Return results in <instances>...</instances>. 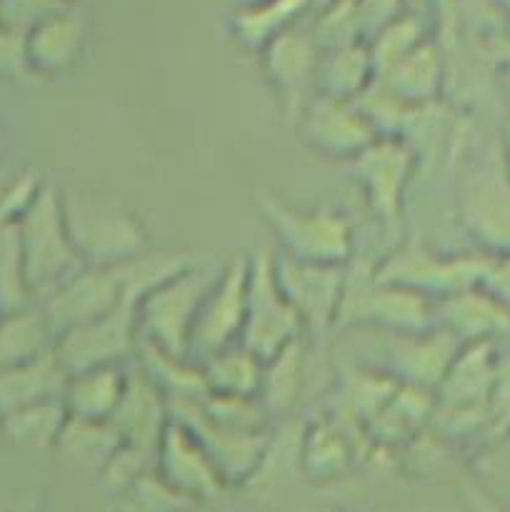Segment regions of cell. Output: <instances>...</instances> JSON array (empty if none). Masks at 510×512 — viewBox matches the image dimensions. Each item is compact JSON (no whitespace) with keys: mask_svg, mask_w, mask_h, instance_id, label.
<instances>
[{"mask_svg":"<svg viewBox=\"0 0 510 512\" xmlns=\"http://www.w3.org/2000/svg\"><path fill=\"white\" fill-rule=\"evenodd\" d=\"M65 228L85 268H115L150 250L140 215L120 198L93 188H60Z\"/></svg>","mask_w":510,"mask_h":512,"instance_id":"6da1fadb","label":"cell"},{"mask_svg":"<svg viewBox=\"0 0 510 512\" xmlns=\"http://www.w3.org/2000/svg\"><path fill=\"white\" fill-rule=\"evenodd\" d=\"M435 328V303L375 278L373 260L355 255L345 265V288L335 330L420 333Z\"/></svg>","mask_w":510,"mask_h":512,"instance_id":"7a4b0ae2","label":"cell"},{"mask_svg":"<svg viewBox=\"0 0 510 512\" xmlns=\"http://www.w3.org/2000/svg\"><path fill=\"white\" fill-rule=\"evenodd\" d=\"M258 213L278 240V253L288 258L328 265H348L355 258L353 223L330 205L300 208L275 195H258Z\"/></svg>","mask_w":510,"mask_h":512,"instance_id":"3957f363","label":"cell"},{"mask_svg":"<svg viewBox=\"0 0 510 512\" xmlns=\"http://www.w3.org/2000/svg\"><path fill=\"white\" fill-rule=\"evenodd\" d=\"M488 265L490 255L483 250L440 253L423 243H400L375 263V278L438 303L460 290L478 288Z\"/></svg>","mask_w":510,"mask_h":512,"instance_id":"277c9868","label":"cell"},{"mask_svg":"<svg viewBox=\"0 0 510 512\" xmlns=\"http://www.w3.org/2000/svg\"><path fill=\"white\" fill-rule=\"evenodd\" d=\"M18 233L33 298L43 300L58 285L73 278L80 268H85L70 243L68 228H65L60 188L50 180L45 183L33 208L18 220Z\"/></svg>","mask_w":510,"mask_h":512,"instance_id":"5b68a950","label":"cell"},{"mask_svg":"<svg viewBox=\"0 0 510 512\" xmlns=\"http://www.w3.org/2000/svg\"><path fill=\"white\" fill-rule=\"evenodd\" d=\"M215 273L218 270L193 265L150 290L135 305L140 343L153 345L163 353L178 355V358H188L195 315H198L210 283L215 280Z\"/></svg>","mask_w":510,"mask_h":512,"instance_id":"8992f818","label":"cell"},{"mask_svg":"<svg viewBox=\"0 0 510 512\" xmlns=\"http://www.w3.org/2000/svg\"><path fill=\"white\" fill-rule=\"evenodd\" d=\"M413 150L395 138H378L358 158L348 163L370 215L380 223L390 240L403 233L405 193L415 173Z\"/></svg>","mask_w":510,"mask_h":512,"instance_id":"52a82bcc","label":"cell"},{"mask_svg":"<svg viewBox=\"0 0 510 512\" xmlns=\"http://www.w3.org/2000/svg\"><path fill=\"white\" fill-rule=\"evenodd\" d=\"M300 338H305V330L275 280L273 250H258L250 255L248 308L238 345L268 363Z\"/></svg>","mask_w":510,"mask_h":512,"instance_id":"ba28073f","label":"cell"},{"mask_svg":"<svg viewBox=\"0 0 510 512\" xmlns=\"http://www.w3.org/2000/svg\"><path fill=\"white\" fill-rule=\"evenodd\" d=\"M458 220L478 250L488 255L510 250V175L495 158L473 165L458 185Z\"/></svg>","mask_w":510,"mask_h":512,"instance_id":"9c48e42d","label":"cell"},{"mask_svg":"<svg viewBox=\"0 0 510 512\" xmlns=\"http://www.w3.org/2000/svg\"><path fill=\"white\" fill-rule=\"evenodd\" d=\"M248 275L250 255L238 253L215 273L198 315H195L193 335H190L188 358L203 363L210 355L240 343L248 308Z\"/></svg>","mask_w":510,"mask_h":512,"instance_id":"30bf717a","label":"cell"},{"mask_svg":"<svg viewBox=\"0 0 510 512\" xmlns=\"http://www.w3.org/2000/svg\"><path fill=\"white\" fill-rule=\"evenodd\" d=\"M273 270L305 335L323 340L325 335L333 333L343 303L345 265L305 263L283 253H273Z\"/></svg>","mask_w":510,"mask_h":512,"instance_id":"8fae6325","label":"cell"},{"mask_svg":"<svg viewBox=\"0 0 510 512\" xmlns=\"http://www.w3.org/2000/svg\"><path fill=\"white\" fill-rule=\"evenodd\" d=\"M138 345L135 303H123L103 318L60 333L53 340V355L65 375H75L100 365H125Z\"/></svg>","mask_w":510,"mask_h":512,"instance_id":"7c38bea8","label":"cell"},{"mask_svg":"<svg viewBox=\"0 0 510 512\" xmlns=\"http://www.w3.org/2000/svg\"><path fill=\"white\" fill-rule=\"evenodd\" d=\"M260 53H263V73L283 105L285 118L298 123L303 110L315 98V75H318L323 48L310 28L293 25L275 35Z\"/></svg>","mask_w":510,"mask_h":512,"instance_id":"4fadbf2b","label":"cell"},{"mask_svg":"<svg viewBox=\"0 0 510 512\" xmlns=\"http://www.w3.org/2000/svg\"><path fill=\"white\" fill-rule=\"evenodd\" d=\"M383 335V363L378 370L398 385L435 393L463 345L443 328L420 333H378Z\"/></svg>","mask_w":510,"mask_h":512,"instance_id":"5bb4252c","label":"cell"},{"mask_svg":"<svg viewBox=\"0 0 510 512\" xmlns=\"http://www.w3.org/2000/svg\"><path fill=\"white\" fill-rule=\"evenodd\" d=\"M153 473L173 493L195 505H203L205 500L228 490L198 435L173 418L155 448Z\"/></svg>","mask_w":510,"mask_h":512,"instance_id":"9a60e30c","label":"cell"},{"mask_svg":"<svg viewBox=\"0 0 510 512\" xmlns=\"http://www.w3.org/2000/svg\"><path fill=\"white\" fill-rule=\"evenodd\" d=\"M123 303H133V300L125 298L123 283L115 268H80L73 278H68L40 300V313L55 340L65 330L103 318Z\"/></svg>","mask_w":510,"mask_h":512,"instance_id":"2e32d148","label":"cell"},{"mask_svg":"<svg viewBox=\"0 0 510 512\" xmlns=\"http://www.w3.org/2000/svg\"><path fill=\"white\" fill-rule=\"evenodd\" d=\"M300 135L313 153L350 163L378 140V133L355 100H330L315 95L298 120Z\"/></svg>","mask_w":510,"mask_h":512,"instance_id":"e0dca14e","label":"cell"},{"mask_svg":"<svg viewBox=\"0 0 510 512\" xmlns=\"http://www.w3.org/2000/svg\"><path fill=\"white\" fill-rule=\"evenodd\" d=\"M33 78H60L70 73L88 48V20L80 5L53 15L25 33Z\"/></svg>","mask_w":510,"mask_h":512,"instance_id":"ac0fdd59","label":"cell"},{"mask_svg":"<svg viewBox=\"0 0 510 512\" xmlns=\"http://www.w3.org/2000/svg\"><path fill=\"white\" fill-rule=\"evenodd\" d=\"M435 325L460 345L498 343L510 338V313L483 288H468L435 303Z\"/></svg>","mask_w":510,"mask_h":512,"instance_id":"d6986e66","label":"cell"},{"mask_svg":"<svg viewBox=\"0 0 510 512\" xmlns=\"http://www.w3.org/2000/svg\"><path fill=\"white\" fill-rule=\"evenodd\" d=\"M168 423V398L155 388V383L143 370L130 373L123 400H120L118 410L110 418V425L118 433L120 443L130 445L135 450H143L148 455H155V448H158Z\"/></svg>","mask_w":510,"mask_h":512,"instance_id":"ffe728a7","label":"cell"},{"mask_svg":"<svg viewBox=\"0 0 510 512\" xmlns=\"http://www.w3.org/2000/svg\"><path fill=\"white\" fill-rule=\"evenodd\" d=\"M500 358L498 343L463 345L435 390V403L448 408H488Z\"/></svg>","mask_w":510,"mask_h":512,"instance_id":"44dd1931","label":"cell"},{"mask_svg":"<svg viewBox=\"0 0 510 512\" xmlns=\"http://www.w3.org/2000/svg\"><path fill=\"white\" fill-rule=\"evenodd\" d=\"M395 388H398V383L378 368L348 370L345 375H340V383L330 395L325 415L335 425H340L350 438H353L355 430L363 438L365 425L380 413V408L388 403Z\"/></svg>","mask_w":510,"mask_h":512,"instance_id":"7402d4cb","label":"cell"},{"mask_svg":"<svg viewBox=\"0 0 510 512\" xmlns=\"http://www.w3.org/2000/svg\"><path fill=\"white\" fill-rule=\"evenodd\" d=\"M378 80L390 93L398 95L403 103L413 105V108L438 103L445 85H448L443 45L433 35L423 45H418L413 53L390 65L383 75H378Z\"/></svg>","mask_w":510,"mask_h":512,"instance_id":"603a6c76","label":"cell"},{"mask_svg":"<svg viewBox=\"0 0 510 512\" xmlns=\"http://www.w3.org/2000/svg\"><path fill=\"white\" fill-rule=\"evenodd\" d=\"M355 440L328 415L303 423L300 433V475L310 483H338L355 463Z\"/></svg>","mask_w":510,"mask_h":512,"instance_id":"cb8c5ba5","label":"cell"},{"mask_svg":"<svg viewBox=\"0 0 510 512\" xmlns=\"http://www.w3.org/2000/svg\"><path fill=\"white\" fill-rule=\"evenodd\" d=\"M128 378L130 373L125 365H100L68 375L63 390L65 410L70 418L110 423L128 388Z\"/></svg>","mask_w":510,"mask_h":512,"instance_id":"d4e9b609","label":"cell"},{"mask_svg":"<svg viewBox=\"0 0 510 512\" xmlns=\"http://www.w3.org/2000/svg\"><path fill=\"white\" fill-rule=\"evenodd\" d=\"M68 375L55 360L53 350L30 363L0 370V420L30 405L63 400Z\"/></svg>","mask_w":510,"mask_h":512,"instance_id":"484cf974","label":"cell"},{"mask_svg":"<svg viewBox=\"0 0 510 512\" xmlns=\"http://www.w3.org/2000/svg\"><path fill=\"white\" fill-rule=\"evenodd\" d=\"M375 68L365 40L325 48L320 53L315 95L330 100H358L373 85Z\"/></svg>","mask_w":510,"mask_h":512,"instance_id":"4316f807","label":"cell"},{"mask_svg":"<svg viewBox=\"0 0 510 512\" xmlns=\"http://www.w3.org/2000/svg\"><path fill=\"white\" fill-rule=\"evenodd\" d=\"M140 370L155 383V388L168 398L170 405L180 403H203L208 398L203 370L190 358H178V355L163 353L153 345H138Z\"/></svg>","mask_w":510,"mask_h":512,"instance_id":"83f0119b","label":"cell"},{"mask_svg":"<svg viewBox=\"0 0 510 512\" xmlns=\"http://www.w3.org/2000/svg\"><path fill=\"white\" fill-rule=\"evenodd\" d=\"M305 365H308L305 338L295 340L275 358L263 363L258 400L270 418H283L295 408L305 385Z\"/></svg>","mask_w":510,"mask_h":512,"instance_id":"f1b7e54d","label":"cell"},{"mask_svg":"<svg viewBox=\"0 0 510 512\" xmlns=\"http://www.w3.org/2000/svg\"><path fill=\"white\" fill-rule=\"evenodd\" d=\"M208 395L218 398H258L263 380V360L243 345H233L198 363Z\"/></svg>","mask_w":510,"mask_h":512,"instance_id":"f546056e","label":"cell"},{"mask_svg":"<svg viewBox=\"0 0 510 512\" xmlns=\"http://www.w3.org/2000/svg\"><path fill=\"white\" fill-rule=\"evenodd\" d=\"M310 5L313 0H255L235 10L230 28L240 43L263 50L275 35L298 25V18Z\"/></svg>","mask_w":510,"mask_h":512,"instance_id":"4dcf8cb0","label":"cell"},{"mask_svg":"<svg viewBox=\"0 0 510 512\" xmlns=\"http://www.w3.org/2000/svg\"><path fill=\"white\" fill-rule=\"evenodd\" d=\"M118 448L120 438L113 425L103 423V420L70 418V415L65 420L58 443H55V453L60 458L78 468L95 470V473L103 470V465Z\"/></svg>","mask_w":510,"mask_h":512,"instance_id":"1f68e13d","label":"cell"},{"mask_svg":"<svg viewBox=\"0 0 510 512\" xmlns=\"http://www.w3.org/2000/svg\"><path fill=\"white\" fill-rule=\"evenodd\" d=\"M433 28H430V20L425 18L418 10H400L393 20H388L385 25H380L365 45H368L370 60H373L375 78L383 75L390 65L398 63L400 58H405L408 53H413L418 45H423L425 40L433 38Z\"/></svg>","mask_w":510,"mask_h":512,"instance_id":"d6a6232c","label":"cell"},{"mask_svg":"<svg viewBox=\"0 0 510 512\" xmlns=\"http://www.w3.org/2000/svg\"><path fill=\"white\" fill-rule=\"evenodd\" d=\"M53 350V333L40 308L0 315V370L30 363Z\"/></svg>","mask_w":510,"mask_h":512,"instance_id":"836d02e7","label":"cell"},{"mask_svg":"<svg viewBox=\"0 0 510 512\" xmlns=\"http://www.w3.org/2000/svg\"><path fill=\"white\" fill-rule=\"evenodd\" d=\"M68 420L63 400L30 405L0 420V433L13 448L23 450H55L63 425Z\"/></svg>","mask_w":510,"mask_h":512,"instance_id":"e575fe53","label":"cell"},{"mask_svg":"<svg viewBox=\"0 0 510 512\" xmlns=\"http://www.w3.org/2000/svg\"><path fill=\"white\" fill-rule=\"evenodd\" d=\"M33 290L25 270L18 223H0V315L30 308Z\"/></svg>","mask_w":510,"mask_h":512,"instance_id":"d590c367","label":"cell"},{"mask_svg":"<svg viewBox=\"0 0 510 512\" xmlns=\"http://www.w3.org/2000/svg\"><path fill=\"white\" fill-rule=\"evenodd\" d=\"M188 505L195 503L173 493L155 473H148L123 493V512H178Z\"/></svg>","mask_w":510,"mask_h":512,"instance_id":"8d00e7d4","label":"cell"},{"mask_svg":"<svg viewBox=\"0 0 510 512\" xmlns=\"http://www.w3.org/2000/svg\"><path fill=\"white\" fill-rule=\"evenodd\" d=\"M73 5L70 0H0V25L18 33H30L40 23Z\"/></svg>","mask_w":510,"mask_h":512,"instance_id":"74e56055","label":"cell"},{"mask_svg":"<svg viewBox=\"0 0 510 512\" xmlns=\"http://www.w3.org/2000/svg\"><path fill=\"white\" fill-rule=\"evenodd\" d=\"M45 183H48V180L40 178L35 170H23V173L15 175V178L0 190V223H18V220L33 208L38 195L43 193Z\"/></svg>","mask_w":510,"mask_h":512,"instance_id":"f35d334b","label":"cell"},{"mask_svg":"<svg viewBox=\"0 0 510 512\" xmlns=\"http://www.w3.org/2000/svg\"><path fill=\"white\" fill-rule=\"evenodd\" d=\"M33 78L28 63L25 33L0 25V83H20Z\"/></svg>","mask_w":510,"mask_h":512,"instance_id":"ab89813d","label":"cell"},{"mask_svg":"<svg viewBox=\"0 0 510 512\" xmlns=\"http://www.w3.org/2000/svg\"><path fill=\"white\" fill-rule=\"evenodd\" d=\"M490 425H493V440L510 438V355L503 353L498 365L493 393L488 400Z\"/></svg>","mask_w":510,"mask_h":512,"instance_id":"60d3db41","label":"cell"},{"mask_svg":"<svg viewBox=\"0 0 510 512\" xmlns=\"http://www.w3.org/2000/svg\"><path fill=\"white\" fill-rule=\"evenodd\" d=\"M400 10H405V0H355V20L363 40H368L380 25L393 20Z\"/></svg>","mask_w":510,"mask_h":512,"instance_id":"b9f144b4","label":"cell"},{"mask_svg":"<svg viewBox=\"0 0 510 512\" xmlns=\"http://www.w3.org/2000/svg\"><path fill=\"white\" fill-rule=\"evenodd\" d=\"M485 293L493 295L500 305L510 313V250L508 253L490 255V265L480 283Z\"/></svg>","mask_w":510,"mask_h":512,"instance_id":"7bdbcfd3","label":"cell"},{"mask_svg":"<svg viewBox=\"0 0 510 512\" xmlns=\"http://www.w3.org/2000/svg\"><path fill=\"white\" fill-rule=\"evenodd\" d=\"M460 498H463L468 512H510V503H500V500L490 498L485 490H480L473 483L460 485Z\"/></svg>","mask_w":510,"mask_h":512,"instance_id":"ee69618b","label":"cell"},{"mask_svg":"<svg viewBox=\"0 0 510 512\" xmlns=\"http://www.w3.org/2000/svg\"><path fill=\"white\" fill-rule=\"evenodd\" d=\"M488 45V55L495 65L503 68V73H510V30H503L498 35H490L485 40Z\"/></svg>","mask_w":510,"mask_h":512,"instance_id":"f6af8a7d","label":"cell"},{"mask_svg":"<svg viewBox=\"0 0 510 512\" xmlns=\"http://www.w3.org/2000/svg\"><path fill=\"white\" fill-rule=\"evenodd\" d=\"M498 155H500V163H503V168L508 170V175H510V118L503 123V135H500Z\"/></svg>","mask_w":510,"mask_h":512,"instance_id":"bcb514c9","label":"cell"},{"mask_svg":"<svg viewBox=\"0 0 510 512\" xmlns=\"http://www.w3.org/2000/svg\"><path fill=\"white\" fill-rule=\"evenodd\" d=\"M490 8L500 15V20L505 23V28H510V0H488Z\"/></svg>","mask_w":510,"mask_h":512,"instance_id":"7dc6e473","label":"cell"},{"mask_svg":"<svg viewBox=\"0 0 510 512\" xmlns=\"http://www.w3.org/2000/svg\"><path fill=\"white\" fill-rule=\"evenodd\" d=\"M178 512H208L203 508V505H188V508H183V510H178Z\"/></svg>","mask_w":510,"mask_h":512,"instance_id":"c3c4849f","label":"cell"},{"mask_svg":"<svg viewBox=\"0 0 510 512\" xmlns=\"http://www.w3.org/2000/svg\"><path fill=\"white\" fill-rule=\"evenodd\" d=\"M3 153H5V130L3 125H0V158H3Z\"/></svg>","mask_w":510,"mask_h":512,"instance_id":"681fc988","label":"cell"},{"mask_svg":"<svg viewBox=\"0 0 510 512\" xmlns=\"http://www.w3.org/2000/svg\"><path fill=\"white\" fill-rule=\"evenodd\" d=\"M505 90L510 93V73H505Z\"/></svg>","mask_w":510,"mask_h":512,"instance_id":"f907efd6","label":"cell"},{"mask_svg":"<svg viewBox=\"0 0 510 512\" xmlns=\"http://www.w3.org/2000/svg\"><path fill=\"white\" fill-rule=\"evenodd\" d=\"M305 512H338V510H325V508H318V510H305Z\"/></svg>","mask_w":510,"mask_h":512,"instance_id":"816d5d0a","label":"cell"},{"mask_svg":"<svg viewBox=\"0 0 510 512\" xmlns=\"http://www.w3.org/2000/svg\"><path fill=\"white\" fill-rule=\"evenodd\" d=\"M70 3H75V5H78V0H70Z\"/></svg>","mask_w":510,"mask_h":512,"instance_id":"f5cc1de1","label":"cell"}]
</instances>
